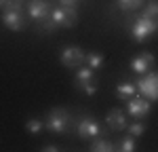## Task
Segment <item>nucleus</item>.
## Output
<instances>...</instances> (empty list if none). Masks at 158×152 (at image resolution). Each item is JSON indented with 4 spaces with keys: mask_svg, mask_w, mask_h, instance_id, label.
Segmentation results:
<instances>
[{
    "mask_svg": "<svg viewBox=\"0 0 158 152\" xmlns=\"http://www.w3.org/2000/svg\"><path fill=\"white\" fill-rule=\"evenodd\" d=\"M135 87H137V93L141 97H146L150 101H156L158 99V72H152L150 70L146 74H141L137 78Z\"/></svg>",
    "mask_w": 158,
    "mask_h": 152,
    "instance_id": "1",
    "label": "nucleus"
},
{
    "mask_svg": "<svg viewBox=\"0 0 158 152\" xmlns=\"http://www.w3.org/2000/svg\"><path fill=\"white\" fill-rule=\"evenodd\" d=\"M68 125H70V114L63 108H53L47 116V123H44V127L53 133H65Z\"/></svg>",
    "mask_w": 158,
    "mask_h": 152,
    "instance_id": "2",
    "label": "nucleus"
},
{
    "mask_svg": "<svg viewBox=\"0 0 158 152\" xmlns=\"http://www.w3.org/2000/svg\"><path fill=\"white\" fill-rule=\"evenodd\" d=\"M51 21L55 23V27H74L78 21V15L74 6H57L51 11Z\"/></svg>",
    "mask_w": 158,
    "mask_h": 152,
    "instance_id": "3",
    "label": "nucleus"
},
{
    "mask_svg": "<svg viewBox=\"0 0 158 152\" xmlns=\"http://www.w3.org/2000/svg\"><path fill=\"white\" fill-rule=\"evenodd\" d=\"M156 32H158V25L154 21H150L148 17H143V15H139L135 19V23L131 25V34H133V38L137 42H143L146 38H150L152 34H156Z\"/></svg>",
    "mask_w": 158,
    "mask_h": 152,
    "instance_id": "4",
    "label": "nucleus"
},
{
    "mask_svg": "<svg viewBox=\"0 0 158 152\" xmlns=\"http://www.w3.org/2000/svg\"><path fill=\"white\" fill-rule=\"evenodd\" d=\"M51 11H53V9L49 6L47 0H30V2H27V15L40 25L51 19Z\"/></svg>",
    "mask_w": 158,
    "mask_h": 152,
    "instance_id": "5",
    "label": "nucleus"
},
{
    "mask_svg": "<svg viewBox=\"0 0 158 152\" xmlns=\"http://www.w3.org/2000/svg\"><path fill=\"white\" fill-rule=\"evenodd\" d=\"M85 57L86 55L80 47H65L59 55L61 63H63L65 68H80V65L85 63Z\"/></svg>",
    "mask_w": 158,
    "mask_h": 152,
    "instance_id": "6",
    "label": "nucleus"
},
{
    "mask_svg": "<svg viewBox=\"0 0 158 152\" xmlns=\"http://www.w3.org/2000/svg\"><path fill=\"white\" fill-rule=\"evenodd\" d=\"M2 23L6 25L11 32H21L25 25L21 9H2Z\"/></svg>",
    "mask_w": 158,
    "mask_h": 152,
    "instance_id": "7",
    "label": "nucleus"
},
{
    "mask_svg": "<svg viewBox=\"0 0 158 152\" xmlns=\"http://www.w3.org/2000/svg\"><path fill=\"white\" fill-rule=\"evenodd\" d=\"M127 112L133 118H146L150 114V99L141 97V95H135L131 99H127Z\"/></svg>",
    "mask_w": 158,
    "mask_h": 152,
    "instance_id": "8",
    "label": "nucleus"
},
{
    "mask_svg": "<svg viewBox=\"0 0 158 152\" xmlns=\"http://www.w3.org/2000/svg\"><path fill=\"white\" fill-rule=\"evenodd\" d=\"M76 131H78V135H80L82 139H93V137H97V135H101L99 123L95 120V118H91V116H85V118L78 123Z\"/></svg>",
    "mask_w": 158,
    "mask_h": 152,
    "instance_id": "9",
    "label": "nucleus"
},
{
    "mask_svg": "<svg viewBox=\"0 0 158 152\" xmlns=\"http://www.w3.org/2000/svg\"><path fill=\"white\" fill-rule=\"evenodd\" d=\"M152 68H154V55L148 53V51L135 55L133 59H131V70H133L135 74H139V76L146 74V72H150Z\"/></svg>",
    "mask_w": 158,
    "mask_h": 152,
    "instance_id": "10",
    "label": "nucleus"
},
{
    "mask_svg": "<svg viewBox=\"0 0 158 152\" xmlns=\"http://www.w3.org/2000/svg\"><path fill=\"white\" fill-rule=\"evenodd\" d=\"M106 123L112 131H122L129 127V118H127V112H122L120 108H112L106 114Z\"/></svg>",
    "mask_w": 158,
    "mask_h": 152,
    "instance_id": "11",
    "label": "nucleus"
},
{
    "mask_svg": "<svg viewBox=\"0 0 158 152\" xmlns=\"http://www.w3.org/2000/svg\"><path fill=\"white\" fill-rule=\"evenodd\" d=\"M95 82V70L89 68V65H80L78 72H76V87H85V85H91Z\"/></svg>",
    "mask_w": 158,
    "mask_h": 152,
    "instance_id": "12",
    "label": "nucleus"
},
{
    "mask_svg": "<svg viewBox=\"0 0 158 152\" xmlns=\"http://www.w3.org/2000/svg\"><path fill=\"white\" fill-rule=\"evenodd\" d=\"M131 95H137V87H135V82H129V80H124L120 82L118 87H116V97L122 101L131 99Z\"/></svg>",
    "mask_w": 158,
    "mask_h": 152,
    "instance_id": "13",
    "label": "nucleus"
},
{
    "mask_svg": "<svg viewBox=\"0 0 158 152\" xmlns=\"http://www.w3.org/2000/svg\"><path fill=\"white\" fill-rule=\"evenodd\" d=\"M114 144L110 141V139H106V137H93V141H91V146H89V150L91 152H114Z\"/></svg>",
    "mask_w": 158,
    "mask_h": 152,
    "instance_id": "14",
    "label": "nucleus"
},
{
    "mask_svg": "<svg viewBox=\"0 0 158 152\" xmlns=\"http://www.w3.org/2000/svg\"><path fill=\"white\" fill-rule=\"evenodd\" d=\"M141 15H143V17H148L150 21H154V23L158 25V0H150Z\"/></svg>",
    "mask_w": 158,
    "mask_h": 152,
    "instance_id": "15",
    "label": "nucleus"
},
{
    "mask_svg": "<svg viewBox=\"0 0 158 152\" xmlns=\"http://www.w3.org/2000/svg\"><path fill=\"white\" fill-rule=\"evenodd\" d=\"M85 61L89 68H93V70H99L101 65H103V55H99V53H86Z\"/></svg>",
    "mask_w": 158,
    "mask_h": 152,
    "instance_id": "16",
    "label": "nucleus"
},
{
    "mask_svg": "<svg viewBox=\"0 0 158 152\" xmlns=\"http://www.w3.org/2000/svg\"><path fill=\"white\" fill-rule=\"evenodd\" d=\"M116 4L120 11H137L143 4V0H116Z\"/></svg>",
    "mask_w": 158,
    "mask_h": 152,
    "instance_id": "17",
    "label": "nucleus"
},
{
    "mask_svg": "<svg viewBox=\"0 0 158 152\" xmlns=\"http://www.w3.org/2000/svg\"><path fill=\"white\" fill-rule=\"evenodd\" d=\"M44 129V123L40 120V118H30L27 123H25V131L27 133H40Z\"/></svg>",
    "mask_w": 158,
    "mask_h": 152,
    "instance_id": "18",
    "label": "nucleus"
},
{
    "mask_svg": "<svg viewBox=\"0 0 158 152\" xmlns=\"http://www.w3.org/2000/svg\"><path fill=\"white\" fill-rule=\"evenodd\" d=\"M137 146H135V137L133 135H127V137L120 139V150L122 152H133Z\"/></svg>",
    "mask_w": 158,
    "mask_h": 152,
    "instance_id": "19",
    "label": "nucleus"
},
{
    "mask_svg": "<svg viewBox=\"0 0 158 152\" xmlns=\"http://www.w3.org/2000/svg\"><path fill=\"white\" fill-rule=\"evenodd\" d=\"M127 129H129V135H133V137H141V135H143V131H146L143 123H131Z\"/></svg>",
    "mask_w": 158,
    "mask_h": 152,
    "instance_id": "20",
    "label": "nucleus"
},
{
    "mask_svg": "<svg viewBox=\"0 0 158 152\" xmlns=\"http://www.w3.org/2000/svg\"><path fill=\"white\" fill-rule=\"evenodd\" d=\"M23 0H4V9H21Z\"/></svg>",
    "mask_w": 158,
    "mask_h": 152,
    "instance_id": "21",
    "label": "nucleus"
},
{
    "mask_svg": "<svg viewBox=\"0 0 158 152\" xmlns=\"http://www.w3.org/2000/svg\"><path fill=\"white\" fill-rule=\"evenodd\" d=\"M82 91H85L86 95H93V93L97 91V82H91V85H85V87H82Z\"/></svg>",
    "mask_w": 158,
    "mask_h": 152,
    "instance_id": "22",
    "label": "nucleus"
},
{
    "mask_svg": "<svg viewBox=\"0 0 158 152\" xmlns=\"http://www.w3.org/2000/svg\"><path fill=\"white\" fill-rule=\"evenodd\" d=\"M80 0H61V6H76Z\"/></svg>",
    "mask_w": 158,
    "mask_h": 152,
    "instance_id": "23",
    "label": "nucleus"
},
{
    "mask_svg": "<svg viewBox=\"0 0 158 152\" xmlns=\"http://www.w3.org/2000/svg\"><path fill=\"white\" fill-rule=\"evenodd\" d=\"M42 150H44V152H47V150H49V152H57L59 148H57L55 144H49V146H42Z\"/></svg>",
    "mask_w": 158,
    "mask_h": 152,
    "instance_id": "24",
    "label": "nucleus"
},
{
    "mask_svg": "<svg viewBox=\"0 0 158 152\" xmlns=\"http://www.w3.org/2000/svg\"><path fill=\"white\" fill-rule=\"evenodd\" d=\"M2 9H4V0H0V11H2Z\"/></svg>",
    "mask_w": 158,
    "mask_h": 152,
    "instance_id": "25",
    "label": "nucleus"
}]
</instances>
